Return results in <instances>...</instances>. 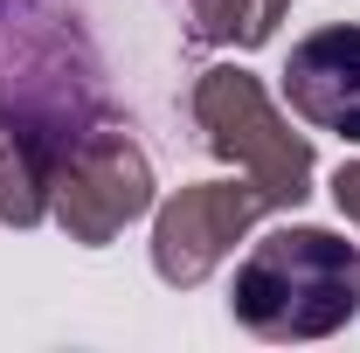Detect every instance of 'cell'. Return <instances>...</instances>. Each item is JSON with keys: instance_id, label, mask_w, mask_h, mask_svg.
Segmentation results:
<instances>
[{"instance_id": "7", "label": "cell", "mask_w": 360, "mask_h": 353, "mask_svg": "<svg viewBox=\"0 0 360 353\" xmlns=\"http://www.w3.org/2000/svg\"><path fill=\"white\" fill-rule=\"evenodd\" d=\"M291 0H187V35L215 49H264Z\"/></svg>"}, {"instance_id": "6", "label": "cell", "mask_w": 360, "mask_h": 353, "mask_svg": "<svg viewBox=\"0 0 360 353\" xmlns=\"http://www.w3.org/2000/svg\"><path fill=\"white\" fill-rule=\"evenodd\" d=\"M63 139L49 132H0V229H35L49 215V174Z\"/></svg>"}, {"instance_id": "4", "label": "cell", "mask_w": 360, "mask_h": 353, "mask_svg": "<svg viewBox=\"0 0 360 353\" xmlns=\"http://www.w3.org/2000/svg\"><path fill=\"white\" fill-rule=\"evenodd\" d=\"M264 215H277V208H270V194L257 180H194V187L167 194L160 215H153V277L174 284V291L208 284L215 264Z\"/></svg>"}, {"instance_id": "8", "label": "cell", "mask_w": 360, "mask_h": 353, "mask_svg": "<svg viewBox=\"0 0 360 353\" xmlns=\"http://www.w3.org/2000/svg\"><path fill=\"white\" fill-rule=\"evenodd\" d=\"M333 208L360 229V160H340V174H333Z\"/></svg>"}, {"instance_id": "3", "label": "cell", "mask_w": 360, "mask_h": 353, "mask_svg": "<svg viewBox=\"0 0 360 353\" xmlns=\"http://www.w3.org/2000/svg\"><path fill=\"white\" fill-rule=\"evenodd\" d=\"M146 208H153V160L132 146V132L97 125V132L63 139L56 174H49V215L63 222L70 243L104 250V243H118Z\"/></svg>"}, {"instance_id": "2", "label": "cell", "mask_w": 360, "mask_h": 353, "mask_svg": "<svg viewBox=\"0 0 360 353\" xmlns=\"http://www.w3.org/2000/svg\"><path fill=\"white\" fill-rule=\"evenodd\" d=\"M194 125H201V146L243 167V180H257L270 194V208H298L312 194V139L291 132V118L270 104V90L236 70V63H215L194 77V97H187Z\"/></svg>"}, {"instance_id": "1", "label": "cell", "mask_w": 360, "mask_h": 353, "mask_svg": "<svg viewBox=\"0 0 360 353\" xmlns=\"http://www.w3.org/2000/svg\"><path fill=\"white\" fill-rule=\"evenodd\" d=\"M229 312L243 333H257L270 347L333 340L340 326L360 319V250L333 229L284 222L264 243H250V257L236 264Z\"/></svg>"}, {"instance_id": "5", "label": "cell", "mask_w": 360, "mask_h": 353, "mask_svg": "<svg viewBox=\"0 0 360 353\" xmlns=\"http://www.w3.org/2000/svg\"><path fill=\"white\" fill-rule=\"evenodd\" d=\"M284 104L312 125L360 146V21L312 28L284 63Z\"/></svg>"}]
</instances>
